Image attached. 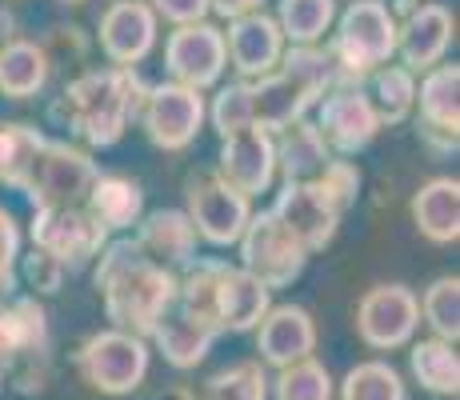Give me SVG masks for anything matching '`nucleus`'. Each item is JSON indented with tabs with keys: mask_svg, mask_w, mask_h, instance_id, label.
<instances>
[{
	"mask_svg": "<svg viewBox=\"0 0 460 400\" xmlns=\"http://www.w3.org/2000/svg\"><path fill=\"white\" fill-rule=\"evenodd\" d=\"M164 68H168V76H172V84L197 88V93L217 88L228 68L225 29H217V24H208V21L172 29L164 40Z\"/></svg>",
	"mask_w": 460,
	"mask_h": 400,
	"instance_id": "obj_10",
	"label": "nucleus"
},
{
	"mask_svg": "<svg viewBox=\"0 0 460 400\" xmlns=\"http://www.w3.org/2000/svg\"><path fill=\"white\" fill-rule=\"evenodd\" d=\"M321 96L324 93H316L313 84H305L300 76L285 73V68H277V73H269L261 80H249V117H252V129L277 137V132H285L288 124L305 120V112L316 109V104H321Z\"/></svg>",
	"mask_w": 460,
	"mask_h": 400,
	"instance_id": "obj_15",
	"label": "nucleus"
},
{
	"mask_svg": "<svg viewBox=\"0 0 460 400\" xmlns=\"http://www.w3.org/2000/svg\"><path fill=\"white\" fill-rule=\"evenodd\" d=\"M60 4H84V0H60Z\"/></svg>",
	"mask_w": 460,
	"mask_h": 400,
	"instance_id": "obj_45",
	"label": "nucleus"
},
{
	"mask_svg": "<svg viewBox=\"0 0 460 400\" xmlns=\"http://www.w3.org/2000/svg\"><path fill=\"white\" fill-rule=\"evenodd\" d=\"M272 400H332L336 380L316 357L296 360L288 369H277V380H269Z\"/></svg>",
	"mask_w": 460,
	"mask_h": 400,
	"instance_id": "obj_33",
	"label": "nucleus"
},
{
	"mask_svg": "<svg viewBox=\"0 0 460 400\" xmlns=\"http://www.w3.org/2000/svg\"><path fill=\"white\" fill-rule=\"evenodd\" d=\"M420 328V300L409 284H376L357 305V336L373 352H393L412 344Z\"/></svg>",
	"mask_w": 460,
	"mask_h": 400,
	"instance_id": "obj_9",
	"label": "nucleus"
},
{
	"mask_svg": "<svg viewBox=\"0 0 460 400\" xmlns=\"http://www.w3.org/2000/svg\"><path fill=\"white\" fill-rule=\"evenodd\" d=\"M156 13L148 0H112L96 24V44L112 68H137L156 49Z\"/></svg>",
	"mask_w": 460,
	"mask_h": 400,
	"instance_id": "obj_13",
	"label": "nucleus"
},
{
	"mask_svg": "<svg viewBox=\"0 0 460 400\" xmlns=\"http://www.w3.org/2000/svg\"><path fill=\"white\" fill-rule=\"evenodd\" d=\"M184 200H189L184 217H189V225L197 228V240H205L212 248H233L236 240H241L244 225H249V217H252V200L241 197L236 189H228V184L217 181L212 173L189 176Z\"/></svg>",
	"mask_w": 460,
	"mask_h": 400,
	"instance_id": "obj_8",
	"label": "nucleus"
},
{
	"mask_svg": "<svg viewBox=\"0 0 460 400\" xmlns=\"http://www.w3.org/2000/svg\"><path fill=\"white\" fill-rule=\"evenodd\" d=\"M205 109H208L205 93L164 80V84H148L137 120L156 148H164V153H184V148L197 140V132L205 129Z\"/></svg>",
	"mask_w": 460,
	"mask_h": 400,
	"instance_id": "obj_7",
	"label": "nucleus"
},
{
	"mask_svg": "<svg viewBox=\"0 0 460 400\" xmlns=\"http://www.w3.org/2000/svg\"><path fill=\"white\" fill-rule=\"evenodd\" d=\"M256 352L261 364L288 369L296 360H308L316 352V320L300 305H272L256 324Z\"/></svg>",
	"mask_w": 460,
	"mask_h": 400,
	"instance_id": "obj_20",
	"label": "nucleus"
},
{
	"mask_svg": "<svg viewBox=\"0 0 460 400\" xmlns=\"http://www.w3.org/2000/svg\"><path fill=\"white\" fill-rule=\"evenodd\" d=\"M417 104H420V124H424L420 132L456 140V132H460V65L440 60L437 68H429L417 84Z\"/></svg>",
	"mask_w": 460,
	"mask_h": 400,
	"instance_id": "obj_25",
	"label": "nucleus"
},
{
	"mask_svg": "<svg viewBox=\"0 0 460 400\" xmlns=\"http://www.w3.org/2000/svg\"><path fill=\"white\" fill-rule=\"evenodd\" d=\"M368 101H373L380 129L409 120V112L417 109V76L401 65L376 68V73L368 76Z\"/></svg>",
	"mask_w": 460,
	"mask_h": 400,
	"instance_id": "obj_30",
	"label": "nucleus"
},
{
	"mask_svg": "<svg viewBox=\"0 0 460 400\" xmlns=\"http://www.w3.org/2000/svg\"><path fill=\"white\" fill-rule=\"evenodd\" d=\"M81 209L109 236L112 233H128V228H137V220L145 217V189H140V184L132 181V176H125V173H101L93 181V189H88Z\"/></svg>",
	"mask_w": 460,
	"mask_h": 400,
	"instance_id": "obj_23",
	"label": "nucleus"
},
{
	"mask_svg": "<svg viewBox=\"0 0 460 400\" xmlns=\"http://www.w3.org/2000/svg\"><path fill=\"white\" fill-rule=\"evenodd\" d=\"M412 225L432 244H456L460 240V181L456 176H432L412 192Z\"/></svg>",
	"mask_w": 460,
	"mask_h": 400,
	"instance_id": "obj_24",
	"label": "nucleus"
},
{
	"mask_svg": "<svg viewBox=\"0 0 460 400\" xmlns=\"http://www.w3.org/2000/svg\"><path fill=\"white\" fill-rule=\"evenodd\" d=\"M316 132H321L324 148L344 160H352L357 153H365L376 140L380 120L373 112V101H368L365 88H329L316 104Z\"/></svg>",
	"mask_w": 460,
	"mask_h": 400,
	"instance_id": "obj_11",
	"label": "nucleus"
},
{
	"mask_svg": "<svg viewBox=\"0 0 460 400\" xmlns=\"http://www.w3.org/2000/svg\"><path fill=\"white\" fill-rule=\"evenodd\" d=\"M65 264L57 261V256L40 253V248H32V253H21V261H16V277H24L37 297H52V292H60V284H65Z\"/></svg>",
	"mask_w": 460,
	"mask_h": 400,
	"instance_id": "obj_39",
	"label": "nucleus"
},
{
	"mask_svg": "<svg viewBox=\"0 0 460 400\" xmlns=\"http://www.w3.org/2000/svg\"><path fill=\"white\" fill-rule=\"evenodd\" d=\"M52 76V60L37 40L16 37L0 44V96L8 101H32L44 93Z\"/></svg>",
	"mask_w": 460,
	"mask_h": 400,
	"instance_id": "obj_27",
	"label": "nucleus"
},
{
	"mask_svg": "<svg viewBox=\"0 0 460 400\" xmlns=\"http://www.w3.org/2000/svg\"><path fill=\"white\" fill-rule=\"evenodd\" d=\"M0 380H4V372H0Z\"/></svg>",
	"mask_w": 460,
	"mask_h": 400,
	"instance_id": "obj_46",
	"label": "nucleus"
},
{
	"mask_svg": "<svg viewBox=\"0 0 460 400\" xmlns=\"http://www.w3.org/2000/svg\"><path fill=\"white\" fill-rule=\"evenodd\" d=\"M217 336L220 333H212V328L197 324V320H189V316H181L176 308H168V313L156 320L153 333H148V344L161 352L164 364L189 372V369H197V364H205L212 344H217Z\"/></svg>",
	"mask_w": 460,
	"mask_h": 400,
	"instance_id": "obj_26",
	"label": "nucleus"
},
{
	"mask_svg": "<svg viewBox=\"0 0 460 400\" xmlns=\"http://www.w3.org/2000/svg\"><path fill=\"white\" fill-rule=\"evenodd\" d=\"M96 292L112 328L148 341L156 320L176 305V272L148 261L132 236H120L96 256Z\"/></svg>",
	"mask_w": 460,
	"mask_h": 400,
	"instance_id": "obj_1",
	"label": "nucleus"
},
{
	"mask_svg": "<svg viewBox=\"0 0 460 400\" xmlns=\"http://www.w3.org/2000/svg\"><path fill=\"white\" fill-rule=\"evenodd\" d=\"M217 181L236 189L241 197H261L277 181V153H272V137L261 129H244L220 140V160H217Z\"/></svg>",
	"mask_w": 460,
	"mask_h": 400,
	"instance_id": "obj_14",
	"label": "nucleus"
},
{
	"mask_svg": "<svg viewBox=\"0 0 460 400\" xmlns=\"http://www.w3.org/2000/svg\"><path fill=\"white\" fill-rule=\"evenodd\" d=\"M409 369L417 377V385L432 396H456L460 393V360H456V344L448 341H417L409 349Z\"/></svg>",
	"mask_w": 460,
	"mask_h": 400,
	"instance_id": "obj_29",
	"label": "nucleus"
},
{
	"mask_svg": "<svg viewBox=\"0 0 460 400\" xmlns=\"http://www.w3.org/2000/svg\"><path fill=\"white\" fill-rule=\"evenodd\" d=\"M225 52L228 65L236 68L241 80H261L280 68V57H285V37H280L277 21L269 13H249L228 21L225 32Z\"/></svg>",
	"mask_w": 460,
	"mask_h": 400,
	"instance_id": "obj_18",
	"label": "nucleus"
},
{
	"mask_svg": "<svg viewBox=\"0 0 460 400\" xmlns=\"http://www.w3.org/2000/svg\"><path fill=\"white\" fill-rule=\"evenodd\" d=\"M341 400H409V385L388 360H360L344 372Z\"/></svg>",
	"mask_w": 460,
	"mask_h": 400,
	"instance_id": "obj_32",
	"label": "nucleus"
},
{
	"mask_svg": "<svg viewBox=\"0 0 460 400\" xmlns=\"http://www.w3.org/2000/svg\"><path fill=\"white\" fill-rule=\"evenodd\" d=\"M16 40V16L13 13H0V44Z\"/></svg>",
	"mask_w": 460,
	"mask_h": 400,
	"instance_id": "obj_44",
	"label": "nucleus"
},
{
	"mask_svg": "<svg viewBox=\"0 0 460 400\" xmlns=\"http://www.w3.org/2000/svg\"><path fill=\"white\" fill-rule=\"evenodd\" d=\"M264 0H208V13H217L220 21H236V16L261 13Z\"/></svg>",
	"mask_w": 460,
	"mask_h": 400,
	"instance_id": "obj_42",
	"label": "nucleus"
},
{
	"mask_svg": "<svg viewBox=\"0 0 460 400\" xmlns=\"http://www.w3.org/2000/svg\"><path fill=\"white\" fill-rule=\"evenodd\" d=\"M49 313L37 297L0 300V372L24 360H49Z\"/></svg>",
	"mask_w": 460,
	"mask_h": 400,
	"instance_id": "obj_19",
	"label": "nucleus"
},
{
	"mask_svg": "<svg viewBox=\"0 0 460 400\" xmlns=\"http://www.w3.org/2000/svg\"><path fill=\"white\" fill-rule=\"evenodd\" d=\"M324 52L336 68V88H365V80L396 57V16L385 0H352L336 16Z\"/></svg>",
	"mask_w": 460,
	"mask_h": 400,
	"instance_id": "obj_3",
	"label": "nucleus"
},
{
	"mask_svg": "<svg viewBox=\"0 0 460 400\" xmlns=\"http://www.w3.org/2000/svg\"><path fill=\"white\" fill-rule=\"evenodd\" d=\"M148 8L156 13V21H168L172 29L200 24L208 16V0H148Z\"/></svg>",
	"mask_w": 460,
	"mask_h": 400,
	"instance_id": "obj_41",
	"label": "nucleus"
},
{
	"mask_svg": "<svg viewBox=\"0 0 460 400\" xmlns=\"http://www.w3.org/2000/svg\"><path fill=\"white\" fill-rule=\"evenodd\" d=\"M16 261H21V225L0 204V297L16 289Z\"/></svg>",
	"mask_w": 460,
	"mask_h": 400,
	"instance_id": "obj_40",
	"label": "nucleus"
},
{
	"mask_svg": "<svg viewBox=\"0 0 460 400\" xmlns=\"http://www.w3.org/2000/svg\"><path fill=\"white\" fill-rule=\"evenodd\" d=\"M272 153H277V173L285 176V184H308L321 176V168L332 160V153L324 148L321 132L313 120H296L285 132L272 137Z\"/></svg>",
	"mask_w": 460,
	"mask_h": 400,
	"instance_id": "obj_28",
	"label": "nucleus"
},
{
	"mask_svg": "<svg viewBox=\"0 0 460 400\" xmlns=\"http://www.w3.org/2000/svg\"><path fill=\"white\" fill-rule=\"evenodd\" d=\"M313 184L336 204V209L344 212V209H352L357 197H360V168L352 164V160L336 156V160H329V164L321 168V176H316Z\"/></svg>",
	"mask_w": 460,
	"mask_h": 400,
	"instance_id": "obj_38",
	"label": "nucleus"
},
{
	"mask_svg": "<svg viewBox=\"0 0 460 400\" xmlns=\"http://www.w3.org/2000/svg\"><path fill=\"white\" fill-rule=\"evenodd\" d=\"M148 400H197V393H192L189 385H164V388H156Z\"/></svg>",
	"mask_w": 460,
	"mask_h": 400,
	"instance_id": "obj_43",
	"label": "nucleus"
},
{
	"mask_svg": "<svg viewBox=\"0 0 460 400\" xmlns=\"http://www.w3.org/2000/svg\"><path fill=\"white\" fill-rule=\"evenodd\" d=\"M137 248L153 264H161L168 272H184L197 261V228L189 225L184 209H156L148 217L137 220Z\"/></svg>",
	"mask_w": 460,
	"mask_h": 400,
	"instance_id": "obj_21",
	"label": "nucleus"
},
{
	"mask_svg": "<svg viewBox=\"0 0 460 400\" xmlns=\"http://www.w3.org/2000/svg\"><path fill=\"white\" fill-rule=\"evenodd\" d=\"M420 300V320L437 341L456 344L460 336V277H437L424 289Z\"/></svg>",
	"mask_w": 460,
	"mask_h": 400,
	"instance_id": "obj_34",
	"label": "nucleus"
},
{
	"mask_svg": "<svg viewBox=\"0 0 460 400\" xmlns=\"http://www.w3.org/2000/svg\"><path fill=\"white\" fill-rule=\"evenodd\" d=\"M272 308V292L261 280H252L241 264H228L217 284V320L220 333H256V324Z\"/></svg>",
	"mask_w": 460,
	"mask_h": 400,
	"instance_id": "obj_22",
	"label": "nucleus"
},
{
	"mask_svg": "<svg viewBox=\"0 0 460 400\" xmlns=\"http://www.w3.org/2000/svg\"><path fill=\"white\" fill-rule=\"evenodd\" d=\"M272 21L285 44H321L336 24V0H280Z\"/></svg>",
	"mask_w": 460,
	"mask_h": 400,
	"instance_id": "obj_31",
	"label": "nucleus"
},
{
	"mask_svg": "<svg viewBox=\"0 0 460 400\" xmlns=\"http://www.w3.org/2000/svg\"><path fill=\"white\" fill-rule=\"evenodd\" d=\"M200 400H269V372L261 360L228 364L205 380Z\"/></svg>",
	"mask_w": 460,
	"mask_h": 400,
	"instance_id": "obj_35",
	"label": "nucleus"
},
{
	"mask_svg": "<svg viewBox=\"0 0 460 400\" xmlns=\"http://www.w3.org/2000/svg\"><path fill=\"white\" fill-rule=\"evenodd\" d=\"M453 37H456V21L445 4H437V0L417 4L404 21H396V57H401V68H409L412 76L437 68L445 60Z\"/></svg>",
	"mask_w": 460,
	"mask_h": 400,
	"instance_id": "obj_16",
	"label": "nucleus"
},
{
	"mask_svg": "<svg viewBox=\"0 0 460 400\" xmlns=\"http://www.w3.org/2000/svg\"><path fill=\"white\" fill-rule=\"evenodd\" d=\"M96 176H101V168H96V160L88 153L73 148L68 140H44L37 148V156L29 160V168H24L16 192L29 197L32 212L37 209H81Z\"/></svg>",
	"mask_w": 460,
	"mask_h": 400,
	"instance_id": "obj_4",
	"label": "nucleus"
},
{
	"mask_svg": "<svg viewBox=\"0 0 460 400\" xmlns=\"http://www.w3.org/2000/svg\"><path fill=\"white\" fill-rule=\"evenodd\" d=\"M44 132L37 124H21V120H0V184L16 189L29 168V160L37 156V148L44 145Z\"/></svg>",
	"mask_w": 460,
	"mask_h": 400,
	"instance_id": "obj_36",
	"label": "nucleus"
},
{
	"mask_svg": "<svg viewBox=\"0 0 460 400\" xmlns=\"http://www.w3.org/2000/svg\"><path fill=\"white\" fill-rule=\"evenodd\" d=\"M29 236H32V248L57 256L65 269H81V264L96 261L101 248L109 244V233L84 209H37Z\"/></svg>",
	"mask_w": 460,
	"mask_h": 400,
	"instance_id": "obj_12",
	"label": "nucleus"
},
{
	"mask_svg": "<svg viewBox=\"0 0 460 400\" xmlns=\"http://www.w3.org/2000/svg\"><path fill=\"white\" fill-rule=\"evenodd\" d=\"M145 93L148 84L137 68H88L65 84L60 101L52 104V117L88 148H112L125 137L128 120H137Z\"/></svg>",
	"mask_w": 460,
	"mask_h": 400,
	"instance_id": "obj_2",
	"label": "nucleus"
},
{
	"mask_svg": "<svg viewBox=\"0 0 460 400\" xmlns=\"http://www.w3.org/2000/svg\"><path fill=\"white\" fill-rule=\"evenodd\" d=\"M205 120H212V129L220 132V140L233 137V132L252 129L249 117V80H233V84H220L212 104L205 109Z\"/></svg>",
	"mask_w": 460,
	"mask_h": 400,
	"instance_id": "obj_37",
	"label": "nucleus"
},
{
	"mask_svg": "<svg viewBox=\"0 0 460 400\" xmlns=\"http://www.w3.org/2000/svg\"><path fill=\"white\" fill-rule=\"evenodd\" d=\"M148 341L120 328H101L76 349V369H81L84 385L101 396H132L148 377Z\"/></svg>",
	"mask_w": 460,
	"mask_h": 400,
	"instance_id": "obj_5",
	"label": "nucleus"
},
{
	"mask_svg": "<svg viewBox=\"0 0 460 400\" xmlns=\"http://www.w3.org/2000/svg\"><path fill=\"white\" fill-rule=\"evenodd\" d=\"M236 248H241V269L252 280H261L269 292L288 289L308 269V248L272 217V209L252 212L241 240H236Z\"/></svg>",
	"mask_w": 460,
	"mask_h": 400,
	"instance_id": "obj_6",
	"label": "nucleus"
},
{
	"mask_svg": "<svg viewBox=\"0 0 460 400\" xmlns=\"http://www.w3.org/2000/svg\"><path fill=\"white\" fill-rule=\"evenodd\" d=\"M272 217H277L308 253H321L324 244H332L336 228H341V209H336L313 181L280 184L277 200H272Z\"/></svg>",
	"mask_w": 460,
	"mask_h": 400,
	"instance_id": "obj_17",
	"label": "nucleus"
}]
</instances>
